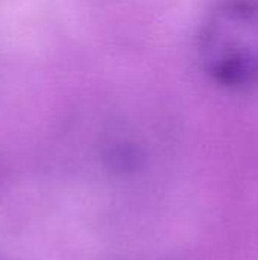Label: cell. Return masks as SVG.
Returning <instances> with one entry per match:
<instances>
[{"mask_svg": "<svg viewBox=\"0 0 258 260\" xmlns=\"http://www.w3.org/2000/svg\"><path fill=\"white\" fill-rule=\"evenodd\" d=\"M196 53L222 88L258 90V0H219L199 26Z\"/></svg>", "mask_w": 258, "mask_h": 260, "instance_id": "cell-1", "label": "cell"}]
</instances>
